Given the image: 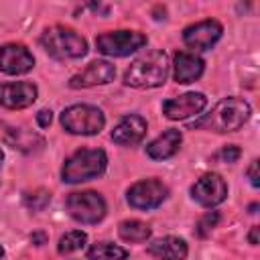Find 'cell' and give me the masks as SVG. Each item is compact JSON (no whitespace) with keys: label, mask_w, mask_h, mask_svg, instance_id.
Returning a JSON list of instances; mask_svg holds the SVG:
<instances>
[{"label":"cell","mask_w":260,"mask_h":260,"mask_svg":"<svg viewBox=\"0 0 260 260\" xmlns=\"http://www.w3.org/2000/svg\"><path fill=\"white\" fill-rule=\"evenodd\" d=\"M252 114V108L242 98H223L217 102L209 114H203L199 120L191 124L193 130H209V132H236L240 130Z\"/></svg>","instance_id":"6da1fadb"},{"label":"cell","mask_w":260,"mask_h":260,"mask_svg":"<svg viewBox=\"0 0 260 260\" xmlns=\"http://www.w3.org/2000/svg\"><path fill=\"white\" fill-rule=\"evenodd\" d=\"M169 55L165 51H148L146 55L134 59L130 67L124 73V83L136 89H148V87H158L167 81L169 75Z\"/></svg>","instance_id":"7a4b0ae2"},{"label":"cell","mask_w":260,"mask_h":260,"mask_svg":"<svg viewBox=\"0 0 260 260\" xmlns=\"http://www.w3.org/2000/svg\"><path fill=\"white\" fill-rule=\"evenodd\" d=\"M106 167H108V156L102 148H81V150H75L65 160L61 169V179L71 185L91 181L104 175Z\"/></svg>","instance_id":"3957f363"},{"label":"cell","mask_w":260,"mask_h":260,"mask_svg":"<svg viewBox=\"0 0 260 260\" xmlns=\"http://www.w3.org/2000/svg\"><path fill=\"white\" fill-rule=\"evenodd\" d=\"M43 49L55 59H79L87 53V41L73 28L55 24L41 35Z\"/></svg>","instance_id":"277c9868"},{"label":"cell","mask_w":260,"mask_h":260,"mask_svg":"<svg viewBox=\"0 0 260 260\" xmlns=\"http://www.w3.org/2000/svg\"><path fill=\"white\" fill-rule=\"evenodd\" d=\"M61 126L69 134L93 136L106 126V116L100 108L91 104H73L61 112Z\"/></svg>","instance_id":"5b68a950"},{"label":"cell","mask_w":260,"mask_h":260,"mask_svg":"<svg viewBox=\"0 0 260 260\" xmlns=\"http://www.w3.org/2000/svg\"><path fill=\"white\" fill-rule=\"evenodd\" d=\"M65 209L79 223H98L106 215V201L95 191H75L65 199Z\"/></svg>","instance_id":"8992f818"},{"label":"cell","mask_w":260,"mask_h":260,"mask_svg":"<svg viewBox=\"0 0 260 260\" xmlns=\"http://www.w3.org/2000/svg\"><path fill=\"white\" fill-rule=\"evenodd\" d=\"M146 45V35L138 30H108L95 37V47L108 57H126Z\"/></svg>","instance_id":"52a82bcc"},{"label":"cell","mask_w":260,"mask_h":260,"mask_svg":"<svg viewBox=\"0 0 260 260\" xmlns=\"http://www.w3.org/2000/svg\"><path fill=\"white\" fill-rule=\"evenodd\" d=\"M167 197H169V187H167L162 181H158V179H144V181H138V183H134V185L128 189V193H126L128 203H130L134 209H142V211L160 207Z\"/></svg>","instance_id":"ba28073f"},{"label":"cell","mask_w":260,"mask_h":260,"mask_svg":"<svg viewBox=\"0 0 260 260\" xmlns=\"http://www.w3.org/2000/svg\"><path fill=\"white\" fill-rule=\"evenodd\" d=\"M191 197L203 205V207H215L225 201L228 197V185L217 173H205L201 175L193 187H191Z\"/></svg>","instance_id":"9c48e42d"},{"label":"cell","mask_w":260,"mask_h":260,"mask_svg":"<svg viewBox=\"0 0 260 260\" xmlns=\"http://www.w3.org/2000/svg\"><path fill=\"white\" fill-rule=\"evenodd\" d=\"M221 35H223V26L215 18H205L195 24H189L183 30V41L189 49L207 51L221 39Z\"/></svg>","instance_id":"30bf717a"},{"label":"cell","mask_w":260,"mask_h":260,"mask_svg":"<svg viewBox=\"0 0 260 260\" xmlns=\"http://www.w3.org/2000/svg\"><path fill=\"white\" fill-rule=\"evenodd\" d=\"M35 67L32 53L20 43H8L0 47V71L6 75H22Z\"/></svg>","instance_id":"8fae6325"},{"label":"cell","mask_w":260,"mask_h":260,"mask_svg":"<svg viewBox=\"0 0 260 260\" xmlns=\"http://www.w3.org/2000/svg\"><path fill=\"white\" fill-rule=\"evenodd\" d=\"M39 89L30 81H8L0 83V106L8 110H22L35 104Z\"/></svg>","instance_id":"7c38bea8"},{"label":"cell","mask_w":260,"mask_h":260,"mask_svg":"<svg viewBox=\"0 0 260 260\" xmlns=\"http://www.w3.org/2000/svg\"><path fill=\"white\" fill-rule=\"evenodd\" d=\"M205 106H207V98L203 93L189 91V93H183V95L165 100L162 102V114L169 120H185L189 116L201 114Z\"/></svg>","instance_id":"4fadbf2b"},{"label":"cell","mask_w":260,"mask_h":260,"mask_svg":"<svg viewBox=\"0 0 260 260\" xmlns=\"http://www.w3.org/2000/svg\"><path fill=\"white\" fill-rule=\"evenodd\" d=\"M114 77H116V67L110 61H91L83 71L75 73L69 79V85L73 89L93 87V85H106Z\"/></svg>","instance_id":"5bb4252c"},{"label":"cell","mask_w":260,"mask_h":260,"mask_svg":"<svg viewBox=\"0 0 260 260\" xmlns=\"http://www.w3.org/2000/svg\"><path fill=\"white\" fill-rule=\"evenodd\" d=\"M146 130H148V124H146V120H144L142 116H138V114H128V116H124V118L114 126V130H112V140H114L116 144H120V146H134V144H138V142L144 138Z\"/></svg>","instance_id":"9a60e30c"},{"label":"cell","mask_w":260,"mask_h":260,"mask_svg":"<svg viewBox=\"0 0 260 260\" xmlns=\"http://www.w3.org/2000/svg\"><path fill=\"white\" fill-rule=\"evenodd\" d=\"M205 63L199 55L189 51H179L173 57V79L177 83H193L203 75Z\"/></svg>","instance_id":"2e32d148"},{"label":"cell","mask_w":260,"mask_h":260,"mask_svg":"<svg viewBox=\"0 0 260 260\" xmlns=\"http://www.w3.org/2000/svg\"><path fill=\"white\" fill-rule=\"evenodd\" d=\"M181 142H183L181 130L169 128V130H165L160 136H156L152 142L146 144V154H148L152 160H167V158H171L173 154H177Z\"/></svg>","instance_id":"e0dca14e"},{"label":"cell","mask_w":260,"mask_h":260,"mask_svg":"<svg viewBox=\"0 0 260 260\" xmlns=\"http://www.w3.org/2000/svg\"><path fill=\"white\" fill-rule=\"evenodd\" d=\"M148 254L158 260H185L189 254V248L183 238L165 236L148 244Z\"/></svg>","instance_id":"ac0fdd59"},{"label":"cell","mask_w":260,"mask_h":260,"mask_svg":"<svg viewBox=\"0 0 260 260\" xmlns=\"http://www.w3.org/2000/svg\"><path fill=\"white\" fill-rule=\"evenodd\" d=\"M118 234L124 242H132V244H140V242H146L152 234L150 225L140 221V219H124L120 221L118 225Z\"/></svg>","instance_id":"d6986e66"},{"label":"cell","mask_w":260,"mask_h":260,"mask_svg":"<svg viewBox=\"0 0 260 260\" xmlns=\"http://www.w3.org/2000/svg\"><path fill=\"white\" fill-rule=\"evenodd\" d=\"M6 142L12 148H18V150H24V152L35 150V144L37 146H43L45 144L41 136L32 134L26 128H10V130H6Z\"/></svg>","instance_id":"ffe728a7"},{"label":"cell","mask_w":260,"mask_h":260,"mask_svg":"<svg viewBox=\"0 0 260 260\" xmlns=\"http://www.w3.org/2000/svg\"><path fill=\"white\" fill-rule=\"evenodd\" d=\"M87 258L89 260H126L128 250H124L122 246L110 244V242H95L87 250Z\"/></svg>","instance_id":"44dd1931"},{"label":"cell","mask_w":260,"mask_h":260,"mask_svg":"<svg viewBox=\"0 0 260 260\" xmlns=\"http://www.w3.org/2000/svg\"><path fill=\"white\" fill-rule=\"evenodd\" d=\"M85 242H87V234L81 230H73V232H67L65 236H61L57 250H59V254H71V252L81 250L85 246Z\"/></svg>","instance_id":"7402d4cb"},{"label":"cell","mask_w":260,"mask_h":260,"mask_svg":"<svg viewBox=\"0 0 260 260\" xmlns=\"http://www.w3.org/2000/svg\"><path fill=\"white\" fill-rule=\"evenodd\" d=\"M49 201H51V193H49L47 189H37V191H32V193H26V195H24V203H26L32 211L45 209V207L49 205Z\"/></svg>","instance_id":"603a6c76"},{"label":"cell","mask_w":260,"mask_h":260,"mask_svg":"<svg viewBox=\"0 0 260 260\" xmlns=\"http://www.w3.org/2000/svg\"><path fill=\"white\" fill-rule=\"evenodd\" d=\"M240 156H242L240 146H236V144H228V146L219 148L211 158L217 160V162H228V165H232V162H238Z\"/></svg>","instance_id":"cb8c5ba5"},{"label":"cell","mask_w":260,"mask_h":260,"mask_svg":"<svg viewBox=\"0 0 260 260\" xmlns=\"http://www.w3.org/2000/svg\"><path fill=\"white\" fill-rule=\"evenodd\" d=\"M217 221H219V213H217V211H209V213H205V215L199 219V223H197V234H199L201 238L209 236L211 230L217 225Z\"/></svg>","instance_id":"d4e9b609"},{"label":"cell","mask_w":260,"mask_h":260,"mask_svg":"<svg viewBox=\"0 0 260 260\" xmlns=\"http://www.w3.org/2000/svg\"><path fill=\"white\" fill-rule=\"evenodd\" d=\"M51 122H53V112H51V110H41V112L37 114V124H39L41 128H49Z\"/></svg>","instance_id":"484cf974"},{"label":"cell","mask_w":260,"mask_h":260,"mask_svg":"<svg viewBox=\"0 0 260 260\" xmlns=\"http://www.w3.org/2000/svg\"><path fill=\"white\" fill-rule=\"evenodd\" d=\"M248 179H250V183H252L254 189L260 185V181H258V160H252L250 162V167H248Z\"/></svg>","instance_id":"4316f807"},{"label":"cell","mask_w":260,"mask_h":260,"mask_svg":"<svg viewBox=\"0 0 260 260\" xmlns=\"http://www.w3.org/2000/svg\"><path fill=\"white\" fill-rule=\"evenodd\" d=\"M248 240H250V244H252V246H256V244H258V225H254V228H252V232H250Z\"/></svg>","instance_id":"83f0119b"},{"label":"cell","mask_w":260,"mask_h":260,"mask_svg":"<svg viewBox=\"0 0 260 260\" xmlns=\"http://www.w3.org/2000/svg\"><path fill=\"white\" fill-rule=\"evenodd\" d=\"M45 234H32V242H37V246H41V244H45Z\"/></svg>","instance_id":"f1b7e54d"},{"label":"cell","mask_w":260,"mask_h":260,"mask_svg":"<svg viewBox=\"0 0 260 260\" xmlns=\"http://www.w3.org/2000/svg\"><path fill=\"white\" fill-rule=\"evenodd\" d=\"M2 160H4V152H2V148H0V165H2Z\"/></svg>","instance_id":"f546056e"},{"label":"cell","mask_w":260,"mask_h":260,"mask_svg":"<svg viewBox=\"0 0 260 260\" xmlns=\"http://www.w3.org/2000/svg\"><path fill=\"white\" fill-rule=\"evenodd\" d=\"M4 256V248H2V244H0V258Z\"/></svg>","instance_id":"4dcf8cb0"}]
</instances>
